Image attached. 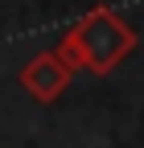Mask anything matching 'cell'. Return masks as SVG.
Returning a JSON list of instances; mask_svg holds the SVG:
<instances>
[{"label":"cell","instance_id":"1","mask_svg":"<svg viewBox=\"0 0 144 148\" xmlns=\"http://www.w3.org/2000/svg\"><path fill=\"white\" fill-rule=\"evenodd\" d=\"M136 49V29L123 21V16L115 8H91L82 16V21H74L66 29L62 45L53 49L58 58L70 66V74L74 70H91V74H111L128 53Z\"/></svg>","mask_w":144,"mask_h":148},{"label":"cell","instance_id":"2","mask_svg":"<svg viewBox=\"0 0 144 148\" xmlns=\"http://www.w3.org/2000/svg\"><path fill=\"white\" fill-rule=\"evenodd\" d=\"M21 86H25L37 103H53V99L70 86V66H66L53 49H41V53H33V58L21 66Z\"/></svg>","mask_w":144,"mask_h":148}]
</instances>
